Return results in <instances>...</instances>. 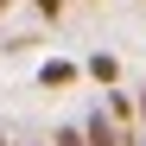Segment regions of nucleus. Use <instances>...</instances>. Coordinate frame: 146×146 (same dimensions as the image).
<instances>
[{"mask_svg":"<svg viewBox=\"0 0 146 146\" xmlns=\"http://www.w3.org/2000/svg\"><path fill=\"white\" fill-rule=\"evenodd\" d=\"M83 76V64H70V57H44L38 64V89H70Z\"/></svg>","mask_w":146,"mask_h":146,"instance_id":"1","label":"nucleus"},{"mask_svg":"<svg viewBox=\"0 0 146 146\" xmlns=\"http://www.w3.org/2000/svg\"><path fill=\"white\" fill-rule=\"evenodd\" d=\"M83 146H127V140H121V127H114L102 108H95V114L83 121Z\"/></svg>","mask_w":146,"mask_h":146,"instance_id":"2","label":"nucleus"},{"mask_svg":"<svg viewBox=\"0 0 146 146\" xmlns=\"http://www.w3.org/2000/svg\"><path fill=\"white\" fill-rule=\"evenodd\" d=\"M102 114H108L114 127H121V140L133 133V95H121V89H108V95H102Z\"/></svg>","mask_w":146,"mask_h":146,"instance_id":"3","label":"nucleus"},{"mask_svg":"<svg viewBox=\"0 0 146 146\" xmlns=\"http://www.w3.org/2000/svg\"><path fill=\"white\" fill-rule=\"evenodd\" d=\"M83 76L102 83V89H114V83H121V57H114V51H95V57L83 64Z\"/></svg>","mask_w":146,"mask_h":146,"instance_id":"4","label":"nucleus"},{"mask_svg":"<svg viewBox=\"0 0 146 146\" xmlns=\"http://www.w3.org/2000/svg\"><path fill=\"white\" fill-rule=\"evenodd\" d=\"M32 13L38 19H64V0H32Z\"/></svg>","mask_w":146,"mask_h":146,"instance_id":"5","label":"nucleus"},{"mask_svg":"<svg viewBox=\"0 0 146 146\" xmlns=\"http://www.w3.org/2000/svg\"><path fill=\"white\" fill-rule=\"evenodd\" d=\"M51 146H83V127H64V133H57Z\"/></svg>","mask_w":146,"mask_h":146,"instance_id":"6","label":"nucleus"},{"mask_svg":"<svg viewBox=\"0 0 146 146\" xmlns=\"http://www.w3.org/2000/svg\"><path fill=\"white\" fill-rule=\"evenodd\" d=\"M140 140H146V95H140Z\"/></svg>","mask_w":146,"mask_h":146,"instance_id":"7","label":"nucleus"},{"mask_svg":"<svg viewBox=\"0 0 146 146\" xmlns=\"http://www.w3.org/2000/svg\"><path fill=\"white\" fill-rule=\"evenodd\" d=\"M7 7H13V0H0V13H7Z\"/></svg>","mask_w":146,"mask_h":146,"instance_id":"8","label":"nucleus"},{"mask_svg":"<svg viewBox=\"0 0 146 146\" xmlns=\"http://www.w3.org/2000/svg\"><path fill=\"white\" fill-rule=\"evenodd\" d=\"M0 146H7V140H0Z\"/></svg>","mask_w":146,"mask_h":146,"instance_id":"9","label":"nucleus"}]
</instances>
